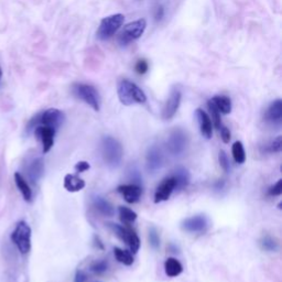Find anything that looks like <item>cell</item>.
Instances as JSON below:
<instances>
[{
  "label": "cell",
  "mask_w": 282,
  "mask_h": 282,
  "mask_svg": "<svg viewBox=\"0 0 282 282\" xmlns=\"http://www.w3.org/2000/svg\"><path fill=\"white\" fill-rule=\"evenodd\" d=\"M117 94L120 103L125 106L143 104L147 101V96L140 87L126 78L118 82Z\"/></svg>",
  "instance_id": "6da1fadb"
},
{
  "label": "cell",
  "mask_w": 282,
  "mask_h": 282,
  "mask_svg": "<svg viewBox=\"0 0 282 282\" xmlns=\"http://www.w3.org/2000/svg\"><path fill=\"white\" fill-rule=\"evenodd\" d=\"M101 156L105 163L110 168H117L122 163L124 157V149L122 143L115 138L107 136L101 140Z\"/></svg>",
  "instance_id": "7a4b0ae2"
},
{
  "label": "cell",
  "mask_w": 282,
  "mask_h": 282,
  "mask_svg": "<svg viewBox=\"0 0 282 282\" xmlns=\"http://www.w3.org/2000/svg\"><path fill=\"white\" fill-rule=\"evenodd\" d=\"M64 119H65V117H64V114L61 110L57 108H49L32 118L29 125H28V129L30 130V129H33L39 125H42V126L51 127L57 130L58 128L62 126Z\"/></svg>",
  "instance_id": "3957f363"
},
{
  "label": "cell",
  "mask_w": 282,
  "mask_h": 282,
  "mask_svg": "<svg viewBox=\"0 0 282 282\" xmlns=\"http://www.w3.org/2000/svg\"><path fill=\"white\" fill-rule=\"evenodd\" d=\"M72 92L74 96L91 106L95 112H98L100 109V96L98 91L93 85L75 83L72 86Z\"/></svg>",
  "instance_id": "277c9868"
},
{
  "label": "cell",
  "mask_w": 282,
  "mask_h": 282,
  "mask_svg": "<svg viewBox=\"0 0 282 282\" xmlns=\"http://www.w3.org/2000/svg\"><path fill=\"white\" fill-rule=\"evenodd\" d=\"M11 240L16 245L18 251L22 255H26L31 249V228L27 221L21 220L17 224L16 228L11 233Z\"/></svg>",
  "instance_id": "5b68a950"
},
{
  "label": "cell",
  "mask_w": 282,
  "mask_h": 282,
  "mask_svg": "<svg viewBox=\"0 0 282 282\" xmlns=\"http://www.w3.org/2000/svg\"><path fill=\"white\" fill-rule=\"evenodd\" d=\"M124 21L125 16L122 15V13H116V15L104 18L100 21L98 30L96 32L97 38L101 41L110 39L120 29V27L124 25Z\"/></svg>",
  "instance_id": "8992f818"
},
{
  "label": "cell",
  "mask_w": 282,
  "mask_h": 282,
  "mask_svg": "<svg viewBox=\"0 0 282 282\" xmlns=\"http://www.w3.org/2000/svg\"><path fill=\"white\" fill-rule=\"evenodd\" d=\"M147 28V21L139 19L128 24L118 35V43L120 45H127L140 38Z\"/></svg>",
  "instance_id": "52a82bcc"
},
{
  "label": "cell",
  "mask_w": 282,
  "mask_h": 282,
  "mask_svg": "<svg viewBox=\"0 0 282 282\" xmlns=\"http://www.w3.org/2000/svg\"><path fill=\"white\" fill-rule=\"evenodd\" d=\"M188 146V133L181 128L173 129L166 140V148L172 156H180L187 150Z\"/></svg>",
  "instance_id": "ba28073f"
},
{
  "label": "cell",
  "mask_w": 282,
  "mask_h": 282,
  "mask_svg": "<svg viewBox=\"0 0 282 282\" xmlns=\"http://www.w3.org/2000/svg\"><path fill=\"white\" fill-rule=\"evenodd\" d=\"M181 99H182L181 91H180L178 87H174V89L171 91L169 98L166 100L162 110V118L164 120H170L174 117V115L177 114L180 107V104H181Z\"/></svg>",
  "instance_id": "9c48e42d"
},
{
  "label": "cell",
  "mask_w": 282,
  "mask_h": 282,
  "mask_svg": "<svg viewBox=\"0 0 282 282\" xmlns=\"http://www.w3.org/2000/svg\"><path fill=\"white\" fill-rule=\"evenodd\" d=\"M181 227L188 233H204L209 227V219L205 215H195L184 219Z\"/></svg>",
  "instance_id": "30bf717a"
},
{
  "label": "cell",
  "mask_w": 282,
  "mask_h": 282,
  "mask_svg": "<svg viewBox=\"0 0 282 282\" xmlns=\"http://www.w3.org/2000/svg\"><path fill=\"white\" fill-rule=\"evenodd\" d=\"M34 135L39 140H41V142H42L43 154H48V152L52 149V147L54 145L55 129L39 125V126H36L34 129Z\"/></svg>",
  "instance_id": "8fae6325"
},
{
  "label": "cell",
  "mask_w": 282,
  "mask_h": 282,
  "mask_svg": "<svg viewBox=\"0 0 282 282\" xmlns=\"http://www.w3.org/2000/svg\"><path fill=\"white\" fill-rule=\"evenodd\" d=\"M147 169L149 172L155 173L161 169L163 164V155L158 146H151L147 152L146 157Z\"/></svg>",
  "instance_id": "7c38bea8"
},
{
  "label": "cell",
  "mask_w": 282,
  "mask_h": 282,
  "mask_svg": "<svg viewBox=\"0 0 282 282\" xmlns=\"http://www.w3.org/2000/svg\"><path fill=\"white\" fill-rule=\"evenodd\" d=\"M175 189V180L173 177H169L164 179L160 186L157 188L155 193V203H161L168 201L171 194Z\"/></svg>",
  "instance_id": "4fadbf2b"
},
{
  "label": "cell",
  "mask_w": 282,
  "mask_h": 282,
  "mask_svg": "<svg viewBox=\"0 0 282 282\" xmlns=\"http://www.w3.org/2000/svg\"><path fill=\"white\" fill-rule=\"evenodd\" d=\"M117 191L124 196L125 201L129 204H133L140 200L142 195V188L137 184H124L117 188Z\"/></svg>",
  "instance_id": "5bb4252c"
},
{
  "label": "cell",
  "mask_w": 282,
  "mask_h": 282,
  "mask_svg": "<svg viewBox=\"0 0 282 282\" xmlns=\"http://www.w3.org/2000/svg\"><path fill=\"white\" fill-rule=\"evenodd\" d=\"M266 122L274 124V125H280L282 122V100L276 99L269 105L267 108L265 114Z\"/></svg>",
  "instance_id": "9a60e30c"
},
{
  "label": "cell",
  "mask_w": 282,
  "mask_h": 282,
  "mask_svg": "<svg viewBox=\"0 0 282 282\" xmlns=\"http://www.w3.org/2000/svg\"><path fill=\"white\" fill-rule=\"evenodd\" d=\"M195 115L198 125H200V130L202 136L206 138V139H211L213 135V123L211 120V117L201 108L196 109Z\"/></svg>",
  "instance_id": "2e32d148"
},
{
  "label": "cell",
  "mask_w": 282,
  "mask_h": 282,
  "mask_svg": "<svg viewBox=\"0 0 282 282\" xmlns=\"http://www.w3.org/2000/svg\"><path fill=\"white\" fill-rule=\"evenodd\" d=\"M27 173L32 183H34V184L38 183L40 181V179L43 177V173H44L43 159L36 158L34 160H32L30 164L28 165Z\"/></svg>",
  "instance_id": "e0dca14e"
},
{
  "label": "cell",
  "mask_w": 282,
  "mask_h": 282,
  "mask_svg": "<svg viewBox=\"0 0 282 282\" xmlns=\"http://www.w3.org/2000/svg\"><path fill=\"white\" fill-rule=\"evenodd\" d=\"M92 203H93V206L95 207V210L100 213L101 215H104L106 217H112L115 214V209L114 206L110 204V203L106 200L105 197L100 195H95L92 198Z\"/></svg>",
  "instance_id": "ac0fdd59"
},
{
  "label": "cell",
  "mask_w": 282,
  "mask_h": 282,
  "mask_svg": "<svg viewBox=\"0 0 282 282\" xmlns=\"http://www.w3.org/2000/svg\"><path fill=\"white\" fill-rule=\"evenodd\" d=\"M172 177L175 180V188L181 191V189L186 188L189 184V180H191V175L189 172L183 166H178L174 170V173Z\"/></svg>",
  "instance_id": "d6986e66"
},
{
  "label": "cell",
  "mask_w": 282,
  "mask_h": 282,
  "mask_svg": "<svg viewBox=\"0 0 282 282\" xmlns=\"http://www.w3.org/2000/svg\"><path fill=\"white\" fill-rule=\"evenodd\" d=\"M64 188L68 192L75 193L85 188V181L75 174H66L64 178Z\"/></svg>",
  "instance_id": "ffe728a7"
},
{
  "label": "cell",
  "mask_w": 282,
  "mask_h": 282,
  "mask_svg": "<svg viewBox=\"0 0 282 282\" xmlns=\"http://www.w3.org/2000/svg\"><path fill=\"white\" fill-rule=\"evenodd\" d=\"M211 101L220 114L227 115L232 112V100L228 96L217 95L213 97Z\"/></svg>",
  "instance_id": "44dd1931"
},
{
  "label": "cell",
  "mask_w": 282,
  "mask_h": 282,
  "mask_svg": "<svg viewBox=\"0 0 282 282\" xmlns=\"http://www.w3.org/2000/svg\"><path fill=\"white\" fill-rule=\"evenodd\" d=\"M15 182H16V186L19 189L20 193L22 194V196H24L25 201L27 202H31L32 200V189L29 187V184L26 181V179L22 177V174H20L19 172H16L15 173Z\"/></svg>",
  "instance_id": "7402d4cb"
},
{
  "label": "cell",
  "mask_w": 282,
  "mask_h": 282,
  "mask_svg": "<svg viewBox=\"0 0 282 282\" xmlns=\"http://www.w3.org/2000/svg\"><path fill=\"white\" fill-rule=\"evenodd\" d=\"M164 270L166 276L173 278V277H178L179 275L182 274L183 267L181 262L177 260L175 258H168L164 262Z\"/></svg>",
  "instance_id": "603a6c76"
},
{
  "label": "cell",
  "mask_w": 282,
  "mask_h": 282,
  "mask_svg": "<svg viewBox=\"0 0 282 282\" xmlns=\"http://www.w3.org/2000/svg\"><path fill=\"white\" fill-rule=\"evenodd\" d=\"M114 253H115V258L117 259V261L123 263L125 266H131L133 263V257L131 255L130 251H124L122 248H114Z\"/></svg>",
  "instance_id": "cb8c5ba5"
},
{
  "label": "cell",
  "mask_w": 282,
  "mask_h": 282,
  "mask_svg": "<svg viewBox=\"0 0 282 282\" xmlns=\"http://www.w3.org/2000/svg\"><path fill=\"white\" fill-rule=\"evenodd\" d=\"M232 154L234 157V160L236 163L242 164L246 161V154H245V149L243 143L240 141H236L233 148H232Z\"/></svg>",
  "instance_id": "d4e9b609"
},
{
  "label": "cell",
  "mask_w": 282,
  "mask_h": 282,
  "mask_svg": "<svg viewBox=\"0 0 282 282\" xmlns=\"http://www.w3.org/2000/svg\"><path fill=\"white\" fill-rule=\"evenodd\" d=\"M126 243L129 248H130V251L132 253L138 252L140 248V239L138 237V235L133 232L132 229L128 228V234H127V238H126Z\"/></svg>",
  "instance_id": "484cf974"
},
{
  "label": "cell",
  "mask_w": 282,
  "mask_h": 282,
  "mask_svg": "<svg viewBox=\"0 0 282 282\" xmlns=\"http://www.w3.org/2000/svg\"><path fill=\"white\" fill-rule=\"evenodd\" d=\"M118 212H119L120 219H122V221H124L125 224L133 223V221H135L138 217L137 213H135L130 209H128V207H126V206H120Z\"/></svg>",
  "instance_id": "4316f807"
},
{
  "label": "cell",
  "mask_w": 282,
  "mask_h": 282,
  "mask_svg": "<svg viewBox=\"0 0 282 282\" xmlns=\"http://www.w3.org/2000/svg\"><path fill=\"white\" fill-rule=\"evenodd\" d=\"M260 247L262 251H278V243H277V240L275 238H272L271 236H263V237L260 239Z\"/></svg>",
  "instance_id": "83f0119b"
},
{
  "label": "cell",
  "mask_w": 282,
  "mask_h": 282,
  "mask_svg": "<svg viewBox=\"0 0 282 282\" xmlns=\"http://www.w3.org/2000/svg\"><path fill=\"white\" fill-rule=\"evenodd\" d=\"M207 106H209V109H210V113L212 115V123H214L215 127L217 129H219L221 126H223V123H221V119H220V113L219 110L216 109V107L211 100H209V103H207Z\"/></svg>",
  "instance_id": "f1b7e54d"
},
{
  "label": "cell",
  "mask_w": 282,
  "mask_h": 282,
  "mask_svg": "<svg viewBox=\"0 0 282 282\" xmlns=\"http://www.w3.org/2000/svg\"><path fill=\"white\" fill-rule=\"evenodd\" d=\"M108 269V262L106 260H96L91 265V271L96 275H101Z\"/></svg>",
  "instance_id": "f546056e"
},
{
  "label": "cell",
  "mask_w": 282,
  "mask_h": 282,
  "mask_svg": "<svg viewBox=\"0 0 282 282\" xmlns=\"http://www.w3.org/2000/svg\"><path fill=\"white\" fill-rule=\"evenodd\" d=\"M148 238H149V243L151 245V247L154 249H158L160 247V236L158 230L155 227H151L149 229V235H148Z\"/></svg>",
  "instance_id": "4dcf8cb0"
},
{
  "label": "cell",
  "mask_w": 282,
  "mask_h": 282,
  "mask_svg": "<svg viewBox=\"0 0 282 282\" xmlns=\"http://www.w3.org/2000/svg\"><path fill=\"white\" fill-rule=\"evenodd\" d=\"M128 178L129 180H131L133 182L132 184H137V186H139L142 181V178H141V174L139 172V170H138L136 166H130V169L128 171Z\"/></svg>",
  "instance_id": "1f68e13d"
},
{
  "label": "cell",
  "mask_w": 282,
  "mask_h": 282,
  "mask_svg": "<svg viewBox=\"0 0 282 282\" xmlns=\"http://www.w3.org/2000/svg\"><path fill=\"white\" fill-rule=\"evenodd\" d=\"M219 165L220 168L223 169L224 172H229L230 169V164H229V159L226 152L224 150H220L219 154Z\"/></svg>",
  "instance_id": "d6a6232c"
},
{
  "label": "cell",
  "mask_w": 282,
  "mask_h": 282,
  "mask_svg": "<svg viewBox=\"0 0 282 282\" xmlns=\"http://www.w3.org/2000/svg\"><path fill=\"white\" fill-rule=\"evenodd\" d=\"M282 149V137L278 136L274 139V141H271V143L269 146H268V151L269 152H276V154H278Z\"/></svg>",
  "instance_id": "836d02e7"
},
{
  "label": "cell",
  "mask_w": 282,
  "mask_h": 282,
  "mask_svg": "<svg viewBox=\"0 0 282 282\" xmlns=\"http://www.w3.org/2000/svg\"><path fill=\"white\" fill-rule=\"evenodd\" d=\"M268 194L270 196H279L282 194V180H278V182L274 184L269 189H268Z\"/></svg>",
  "instance_id": "e575fe53"
},
{
  "label": "cell",
  "mask_w": 282,
  "mask_h": 282,
  "mask_svg": "<svg viewBox=\"0 0 282 282\" xmlns=\"http://www.w3.org/2000/svg\"><path fill=\"white\" fill-rule=\"evenodd\" d=\"M148 68H149V64H148L146 60H139V61L136 63L135 70L138 74H140V75H142V74H146Z\"/></svg>",
  "instance_id": "d590c367"
},
{
  "label": "cell",
  "mask_w": 282,
  "mask_h": 282,
  "mask_svg": "<svg viewBox=\"0 0 282 282\" xmlns=\"http://www.w3.org/2000/svg\"><path fill=\"white\" fill-rule=\"evenodd\" d=\"M219 132H220V138H221V140H223L224 143H228L230 141V138H232V135H230V131H229V129L226 127V126H221L219 129Z\"/></svg>",
  "instance_id": "8d00e7d4"
},
{
  "label": "cell",
  "mask_w": 282,
  "mask_h": 282,
  "mask_svg": "<svg viewBox=\"0 0 282 282\" xmlns=\"http://www.w3.org/2000/svg\"><path fill=\"white\" fill-rule=\"evenodd\" d=\"M74 169H75L77 173H83V172H85V171L91 169V164L89 162H86V161H80V162H77L75 164Z\"/></svg>",
  "instance_id": "74e56055"
},
{
  "label": "cell",
  "mask_w": 282,
  "mask_h": 282,
  "mask_svg": "<svg viewBox=\"0 0 282 282\" xmlns=\"http://www.w3.org/2000/svg\"><path fill=\"white\" fill-rule=\"evenodd\" d=\"M85 280H86V275L84 274V271L77 270L75 274V279H74V282H85Z\"/></svg>",
  "instance_id": "f35d334b"
},
{
  "label": "cell",
  "mask_w": 282,
  "mask_h": 282,
  "mask_svg": "<svg viewBox=\"0 0 282 282\" xmlns=\"http://www.w3.org/2000/svg\"><path fill=\"white\" fill-rule=\"evenodd\" d=\"M163 16H164V9L162 6H159L156 9V12H155L156 20H161L163 18Z\"/></svg>",
  "instance_id": "ab89813d"
},
{
  "label": "cell",
  "mask_w": 282,
  "mask_h": 282,
  "mask_svg": "<svg viewBox=\"0 0 282 282\" xmlns=\"http://www.w3.org/2000/svg\"><path fill=\"white\" fill-rule=\"evenodd\" d=\"M94 239H95V246L97 248H99V249H104V245H103V243L100 242V239H99L98 236H95Z\"/></svg>",
  "instance_id": "60d3db41"
},
{
  "label": "cell",
  "mask_w": 282,
  "mask_h": 282,
  "mask_svg": "<svg viewBox=\"0 0 282 282\" xmlns=\"http://www.w3.org/2000/svg\"><path fill=\"white\" fill-rule=\"evenodd\" d=\"M223 186H224V181H223V180H220V181H219L215 184V188L217 189H220V188H223Z\"/></svg>",
  "instance_id": "b9f144b4"
},
{
  "label": "cell",
  "mask_w": 282,
  "mask_h": 282,
  "mask_svg": "<svg viewBox=\"0 0 282 282\" xmlns=\"http://www.w3.org/2000/svg\"><path fill=\"white\" fill-rule=\"evenodd\" d=\"M2 77V71H1V67H0V80H1Z\"/></svg>",
  "instance_id": "7bdbcfd3"
}]
</instances>
